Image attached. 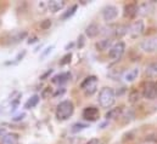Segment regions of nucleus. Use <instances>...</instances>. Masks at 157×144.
Here are the masks:
<instances>
[{"instance_id": "obj_1", "label": "nucleus", "mask_w": 157, "mask_h": 144, "mask_svg": "<svg viewBox=\"0 0 157 144\" xmlns=\"http://www.w3.org/2000/svg\"><path fill=\"white\" fill-rule=\"evenodd\" d=\"M99 104L101 108L111 109L116 103V92L112 87H102L99 92Z\"/></svg>"}, {"instance_id": "obj_2", "label": "nucleus", "mask_w": 157, "mask_h": 144, "mask_svg": "<svg viewBox=\"0 0 157 144\" xmlns=\"http://www.w3.org/2000/svg\"><path fill=\"white\" fill-rule=\"evenodd\" d=\"M75 113V106L72 101H62L59 103V106L56 107V117L60 121H65L67 119H70Z\"/></svg>"}, {"instance_id": "obj_3", "label": "nucleus", "mask_w": 157, "mask_h": 144, "mask_svg": "<svg viewBox=\"0 0 157 144\" xmlns=\"http://www.w3.org/2000/svg\"><path fill=\"white\" fill-rule=\"evenodd\" d=\"M98 84L99 80L95 75H90L85 77L80 84V90L84 92L85 96H93L98 91Z\"/></svg>"}, {"instance_id": "obj_4", "label": "nucleus", "mask_w": 157, "mask_h": 144, "mask_svg": "<svg viewBox=\"0 0 157 144\" xmlns=\"http://www.w3.org/2000/svg\"><path fill=\"white\" fill-rule=\"evenodd\" d=\"M141 96L145 99H156L157 98V81H145L141 86Z\"/></svg>"}, {"instance_id": "obj_5", "label": "nucleus", "mask_w": 157, "mask_h": 144, "mask_svg": "<svg viewBox=\"0 0 157 144\" xmlns=\"http://www.w3.org/2000/svg\"><path fill=\"white\" fill-rule=\"evenodd\" d=\"M124 52H125V44H124V41H117V42H115L113 46L110 49L109 56H110L111 61L118 62V61L123 57Z\"/></svg>"}, {"instance_id": "obj_6", "label": "nucleus", "mask_w": 157, "mask_h": 144, "mask_svg": "<svg viewBox=\"0 0 157 144\" xmlns=\"http://www.w3.org/2000/svg\"><path fill=\"white\" fill-rule=\"evenodd\" d=\"M145 31V22L143 20H136L129 26V35L132 39H136L141 35Z\"/></svg>"}, {"instance_id": "obj_7", "label": "nucleus", "mask_w": 157, "mask_h": 144, "mask_svg": "<svg viewBox=\"0 0 157 144\" xmlns=\"http://www.w3.org/2000/svg\"><path fill=\"white\" fill-rule=\"evenodd\" d=\"M102 18L106 22H112L118 17V7L115 5H106L101 11Z\"/></svg>"}, {"instance_id": "obj_8", "label": "nucleus", "mask_w": 157, "mask_h": 144, "mask_svg": "<svg viewBox=\"0 0 157 144\" xmlns=\"http://www.w3.org/2000/svg\"><path fill=\"white\" fill-rule=\"evenodd\" d=\"M82 116H83L84 120H86V121H89V122H93V121L99 120V117H100V111H99V109L96 108V107L90 106V107L84 108L83 113H82Z\"/></svg>"}, {"instance_id": "obj_9", "label": "nucleus", "mask_w": 157, "mask_h": 144, "mask_svg": "<svg viewBox=\"0 0 157 144\" xmlns=\"http://www.w3.org/2000/svg\"><path fill=\"white\" fill-rule=\"evenodd\" d=\"M140 49L146 53L157 52V38H149L140 42Z\"/></svg>"}, {"instance_id": "obj_10", "label": "nucleus", "mask_w": 157, "mask_h": 144, "mask_svg": "<svg viewBox=\"0 0 157 144\" xmlns=\"http://www.w3.org/2000/svg\"><path fill=\"white\" fill-rule=\"evenodd\" d=\"M155 10V1H145L138 5V13L141 16H149Z\"/></svg>"}, {"instance_id": "obj_11", "label": "nucleus", "mask_w": 157, "mask_h": 144, "mask_svg": "<svg viewBox=\"0 0 157 144\" xmlns=\"http://www.w3.org/2000/svg\"><path fill=\"white\" fill-rule=\"evenodd\" d=\"M70 79H71V73L63 72V73H60V74H56L55 76H52L51 82L52 84H56V85H62V84L67 82Z\"/></svg>"}, {"instance_id": "obj_12", "label": "nucleus", "mask_w": 157, "mask_h": 144, "mask_svg": "<svg viewBox=\"0 0 157 144\" xmlns=\"http://www.w3.org/2000/svg\"><path fill=\"white\" fill-rule=\"evenodd\" d=\"M136 15H138V5L135 2H130L124 6V17L134 18Z\"/></svg>"}, {"instance_id": "obj_13", "label": "nucleus", "mask_w": 157, "mask_h": 144, "mask_svg": "<svg viewBox=\"0 0 157 144\" xmlns=\"http://www.w3.org/2000/svg\"><path fill=\"white\" fill-rule=\"evenodd\" d=\"M65 5H66V2L63 0H51L48 2V10L55 13V12L61 11L65 7Z\"/></svg>"}, {"instance_id": "obj_14", "label": "nucleus", "mask_w": 157, "mask_h": 144, "mask_svg": "<svg viewBox=\"0 0 157 144\" xmlns=\"http://www.w3.org/2000/svg\"><path fill=\"white\" fill-rule=\"evenodd\" d=\"M145 75L147 79H150L151 81H156L157 80V62L150 63L146 69H145Z\"/></svg>"}, {"instance_id": "obj_15", "label": "nucleus", "mask_w": 157, "mask_h": 144, "mask_svg": "<svg viewBox=\"0 0 157 144\" xmlns=\"http://www.w3.org/2000/svg\"><path fill=\"white\" fill-rule=\"evenodd\" d=\"M18 142H20V136L15 132L5 133L1 138V144H18Z\"/></svg>"}, {"instance_id": "obj_16", "label": "nucleus", "mask_w": 157, "mask_h": 144, "mask_svg": "<svg viewBox=\"0 0 157 144\" xmlns=\"http://www.w3.org/2000/svg\"><path fill=\"white\" fill-rule=\"evenodd\" d=\"M112 46H113V40H112V38H105V39L99 40V41L96 42V49H98L99 51L110 50Z\"/></svg>"}, {"instance_id": "obj_17", "label": "nucleus", "mask_w": 157, "mask_h": 144, "mask_svg": "<svg viewBox=\"0 0 157 144\" xmlns=\"http://www.w3.org/2000/svg\"><path fill=\"white\" fill-rule=\"evenodd\" d=\"M101 32H100V27L96 24V23H90L86 28H85V35L90 39H94L99 35Z\"/></svg>"}, {"instance_id": "obj_18", "label": "nucleus", "mask_w": 157, "mask_h": 144, "mask_svg": "<svg viewBox=\"0 0 157 144\" xmlns=\"http://www.w3.org/2000/svg\"><path fill=\"white\" fill-rule=\"evenodd\" d=\"M139 74H140L139 68H133V69L128 70L127 73H124L123 79H124V81H125V82H134V81L138 79Z\"/></svg>"}, {"instance_id": "obj_19", "label": "nucleus", "mask_w": 157, "mask_h": 144, "mask_svg": "<svg viewBox=\"0 0 157 144\" xmlns=\"http://www.w3.org/2000/svg\"><path fill=\"white\" fill-rule=\"evenodd\" d=\"M122 111L123 108L122 107H118V108H111L105 115L106 120H111V119H116V117H121L122 116Z\"/></svg>"}, {"instance_id": "obj_20", "label": "nucleus", "mask_w": 157, "mask_h": 144, "mask_svg": "<svg viewBox=\"0 0 157 144\" xmlns=\"http://www.w3.org/2000/svg\"><path fill=\"white\" fill-rule=\"evenodd\" d=\"M140 97H141V93L138 90H132L128 95V101L130 104H135L140 101Z\"/></svg>"}, {"instance_id": "obj_21", "label": "nucleus", "mask_w": 157, "mask_h": 144, "mask_svg": "<svg viewBox=\"0 0 157 144\" xmlns=\"http://www.w3.org/2000/svg\"><path fill=\"white\" fill-rule=\"evenodd\" d=\"M129 33V26L125 24H119L115 29V36L116 38H122V36L127 35Z\"/></svg>"}, {"instance_id": "obj_22", "label": "nucleus", "mask_w": 157, "mask_h": 144, "mask_svg": "<svg viewBox=\"0 0 157 144\" xmlns=\"http://www.w3.org/2000/svg\"><path fill=\"white\" fill-rule=\"evenodd\" d=\"M39 99H40V97L38 96V95H33L26 103H25V109H32V108H34L38 103H39Z\"/></svg>"}, {"instance_id": "obj_23", "label": "nucleus", "mask_w": 157, "mask_h": 144, "mask_svg": "<svg viewBox=\"0 0 157 144\" xmlns=\"http://www.w3.org/2000/svg\"><path fill=\"white\" fill-rule=\"evenodd\" d=\"M77 9H78V5H72L67 11H65L63 13H62V16H61V20L62 21H66V20H68V18H71L75 13H76V11H77Z\"/></svg>"}, {"instance_id": "obj_24", "label": "nucleus", "mask_w": 157, "mask_h": 144, "mask_svg": "<svg viewBox=\"0 0 157 144\" xmlns=\"http://www.w3.org/2000/svg\"><path fill=\"white\" fill-rule=\"evenodd\" d=\"M86 127H89V125L88 124H83V122H76L72 127H71V132L72 133H78L80 131H83V130H85Z\"/></svg>"}, {"instance_id": "obj_25", "label": "nucleus", "mask_w": 157, "mask_h": 144, "mask_svg": "<svg viewBox=\"0 0 157 144\" xmlns=\"http://www.w3.org/2000/svg\"><path fill=\"white\" fill-rule=\"evenodd\" d=\"M71 58H72V53L70 52V53H67L66 56L62 57V59L60 61V66H66V64H68V63L71 62Z\"/></svg>"}, {"instance_id": "obj_26", "label": "nucleus", "mask_w": 157, "mask_h": 144, "mask_svg": "<svg viewBox=\"0 0 157 144\" xmlns=\"http://www.w3.org/2000/svg\"><path fill=\"white\" fill-rule=\"evenodd\" d=\"M25 55H26V51H22V53H18V55L16 56V58H15V61H13L12 63H6V64H16L17 62L22 61V58L25 57Z\"/></svg>"}, {"instance_id": "obj_27", "label": "nucleus", "mask_w": 157, "mask_h": 144, "mask_svg": "<svg viewBox=\"0 0 157 144\" xmlns=\"http://www.w3.org/2000/svg\"><path fill=\"white\" fill-rule=\"evenodd\" d=\"M52 49H54V46H49V47H46V49H45V51L41 53L40 58H41V59H43V58H45V57H46V56H48V55H49V53L52 51Z\"/></svg>"}, {"instance_id": "obj_28", "label": "nucleus", "mask_w": 157, "mask_h": 144, "mask_svg": "<svg viewBox=\"0 0 157 144\" xmlns=\"http://www.w3.org/2000/svg\"><path fill=\"white\" fill-rule=\"evenodd\" d=\"M50 26H51V21H50V20H45V21L40 24L41 29H48V28H50Z\"/></svg>"}, {"instance_id": "obj_29", "label": "nucleus", "mask_w": 157, "mask_h": 144, "mask_svg": "<svg viewBox=\"0 0 157 144\" xmlns=\"http://www.w3.org/2000/svg\"><path fill=\"white\" fill-rule=\"evenodd\" d=\"M85 144H104L99 138H93V139H90L89 142H86Z\"/></svg>"}, {"instance_id": "obj_30", "label": "nucleus", "mask_w": 157, "mask_h": 144, "mask_svg": "<svg viewBox=\"0 0 157 144\" xmlns=\"http://www.w3.org/2000/svg\"><path fill=\"white\" fill-rule=\"evenodd\" d=\"M25 116H26V114H25V113H22V114H18L17 116H15L12 120H13V121H21V120H23V119H25Z\"/></svg>"}, {"instance_id": "obj_31", "label": "nucleus", "mask_w": 157, "mask_h": 144, "mask_svg": "<svg viewBox=\"0 0 157 144\" xmlns=\"http://www.w3.org/2000/svg\"><path fill=\"white\" fill-rule=\"evenodd\" d=\"M51 72H52V70H51V69H49V70L45 73V74H43V75L40 76V79H41V80H45V79H46V77H48V76L51 74Z\"/></svg>"}, {"instance_id": "obj_32", "label": "nucleus", "mask_w": 157, "mask_h": 144, "mask_svg": "<svg viewBox=\"0 0 157 144\" xmlns=\"http://www.w3.org/2000/svg\"><path fill=\"white\" fill-rule=\"evenodd\" d=\"M84 38H83V35H80L78 38V46L79 47H83V45H84V40H83Z\"/></svg>"}, {"instance_id": "obj_33", "label": "nucleus", "mask_w": 157, "mask_h": 144, "mask_svg": "<svg viewBox=\"0 0 157 144\" xmlns=\"http://www.w3.org/2000/svg\"><path fill=\"white\" fill-rule=\"evenodd\" d=\"M38 41V38L37 36H33L32 39L29 38V40H28V44H34V42H37Z\"/></svg>"}, {"instance_id": "obj_34", "label": "nucleus", "mask_w": 157, "mask_h": 144, "mask_svg": "<svg viewBox=\"0 0 157 144\" xmlns=\"http://www.w3.org/2000/svg\"><path fill=\"white\" fill-rule=\"evenodd\" d=\"M73 45H75L73 42H71V44H68V45L66 46V50H70V49H72V47H73Z\"/></svg>"}]
</instances>
